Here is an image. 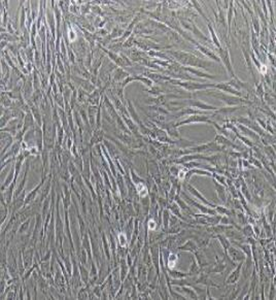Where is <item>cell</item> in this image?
I'll list each match as a JSON object with an SVG mask.
<instances>
[{"instance_id": "cell-1", "label": "cell", "mask_w": 276, "mask_h": 300, "mask_svg": "<svg viewBox=\"0 0 276 300\" xmlns=\"http://www.w3.org/2000/svg\"><path fill=\"white\" fill-rule=\"evenodd\" d=\"M181 87L185 88L187 90H201V89H206L210 87H214V85H203V84H190V83H178Z\"/></svg>"}, {"instance_id": "cell-2", "label": "cell", "mask_w": 276, "mask_h": 300, "mask_svg": "<svg viewBox=\"0 0 276 300\" xmlns=\"http://www.w3.org/2000/svg\"><path fill=\"white\" fill-rule=\"evenodd\" d=\"M190 104H191L192 106H195V108H198L200 109H206V110L216 109V108H214V106L208 105V104H206V103H203L201 101H196V100H190Z\"/></svg>"}, {"instance_id": "cell-3", "label": "cell", "mask_w": 276, "mask_h": 300, "mask_svg": "<svg viewBox=\"0 0 276 300\" xmlns=\"http://www.w3.org/2000/svg\"><path fill=\"white\" fill-rule=\"evenodd\" d=\"M208 122V118L207 117H203V116H201V117H191L190 118L189 120H185V121H182L181 123H178L177 125L179 126V125H181V124H188V123H193V122Z\"/></svg>"}, {"instance_id": "cell-4", "label": "cell", "mask_w": 276, "mask_h": 300, "mask_svg": "<svg viewBox=\"0 0 276 300\" xmlns=\"http://www.w3.org/2000/svg\"><path fill=\"white\" fill-rule=\"evenodd\" d=\"M189 189H190V191H191V193H192V194H194V195L196 196V197L198 198V199H200V200H201L202 202L206 203V204H208V205H210V206L212 205V204H210V203H208V202H207V201H206V199H205V198H203L202 196H201V194H199V192L197 191V190H195V189L193 188V187H191V186H189Z\"/></svg>"}, {"instance_id": "cell-5", "label": "cell", "mask_w": 276, "mask_h": 300, "mask_svg": "<svg viewBox=\"0 0 276 300\" xmlns=\"http://www.w3.org/2000/svg\"><path fill=\"white\" fill-rule=\"evenodd\" d=\"M169 267L170 268H173L174 267V265H175V262L177 261V258H176V255H173V254H171L170 255V257H169Z\"/></svg>"}, {"instance_id": "cell-6", "label": "cell", "mask_w": 276, "mask_h": 300, "mask_svg": "<svg viewBox=\"0 0 276 300\" xmlns=\"http://www.w3.org/2000/svg\"><path fill=\"white\" fill-rule=\"evenodd\" d=\"M148 224H149V229H155V228H156V223L154 222V221L150 220Z\"/></svg>"}]
</instances>
